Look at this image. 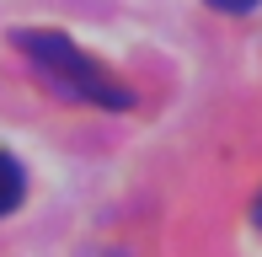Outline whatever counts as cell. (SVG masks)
I'll return each mask as SVG.
<instances>
[{
  "mask_svg": "<svg viewBox=\"0 0 262 257\" xmlns=\"http://www.w3.org/2000/svg\"><path fill=\"white\" fill-rule=\"evenodd\" d=\"M11 43L27 54V65L38 70V75L49 80V91H59L64 102L113 108V113L118 108H134V91H128L102 59H91L75 38H64V32H54V27H16Z\"/></svg>",
  "mask_w": 262,
  "mask_h": 257,
  "instance_id": "cell-1",
  "label": "cell"
},
{
  "mask_svg": "<svg viewBox=\"0 0 262 257\" xmlns=\"http://www.w3.org/2000/svg\"><path fill=\"white\" fill-rule=\"evenodd\" d=\"M21 198H27V172H21V161L11 150H0V220L16 215Z\"/></svg>",
  "mask_w": 262,
  "mask_h": 257,
  "instance_id": "cell-2",
  "label": "cell"
},
{
  "mask_svg": "<svg viewBox=\"0 0 262 257\" xmlns=\"http://www.w3.org/2000/svg\"><path fill=\"white\" fill-rule=\"evenodd\" d=\"M214 11H225V16H246V11H257L262 0H209Z\"/></svg>",
  "mask_w": 262,
  "mask_h": 257,
  "instance_id": "cell-3",
  "label": "cell"
},
{
  "mask_svg": "<svg viewBox=\"0 0 262 257\" xmlns=\"http://www.w3.org/2000/svg\"><path fill=\"white\" fill-rule=\"evenodd\" d=\"M80 257H128L123 247H91V252H80Z\"/></svg>",
  "mask_w": 262,
  "mask_h": 257,
  "instance_id": "cell-4",
  "label": "cell"
},
{
  "mask_svg": "<svg viewBox=\"0 0 262 257\" xmlns=\"http://www.w3.org/2000/svg\"><path fill=\"white\" fill-rule=\"evenodd\" d=\"M252 220H257V225H262V198H257V209H252Z\"/></svg>",
  "mask_w": 262,
  "mask_h": 257,
  "instance_id": "cell-5",
  "label": "cell"
}]
</instances>
